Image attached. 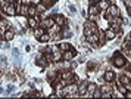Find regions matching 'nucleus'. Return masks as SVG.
I'll return each mask as SVG.
<instances>
[{"instance_id": "obj_29", "label": "nucleus", "mask_w": 131, "mask_h": 99, "mask_svg": "<svg viewBox=\"0 0 131 99\" xmlns=\"http://www.w3.org/2000/svg\"><path fill=\"white\" fill-rule=\"evenodd\" d=\"M124 3L127 7H131V0H124Z\"/></svg>"}, {"instance_id": "obj_25", "label": "nucleus", "mask_w": 131, "mask_h": 99, "mask_svg": "<svg viewBox=\"0 0 131 99\" xmlns=\"http://www.w3.org/2000/svg\"><path fill=\"white\" fill-rule=\"evenodd\" d=\"M93 98H102V90L96 89V90H94V93H93Z\"/></svg>"}, {"instance_id": "obj_15", "label": "nucleus", "mask_w": 131, "mask_h": 99, "mask_svg": "<svg viewBox=\"0 0 131 99\" xmlns=\"http://www.w3.org/2000/svg\"><path fill=\"white\" fill-rule=\"evenodd\" d=\"M96 84L94 83H89V86H87V95H89L90 98H93V93H94V90H96Z\"/></svg>"}, {"instance_id": "obj_22", "label": "nucleus", "mask_w": 131, "mask_h": 99, "mask_svg": "<svg viewBox=\"0 0 131 99\" xmlns=\"http://www.w3.org/2000/svg\"><path fill=\"white\" fill-rule=\"evenodd\" d=\"M36 15H37L36 5H30V9H28V16H36Z\"/></svg>"}, {"instance_id": "obj_24", "label": "nucleus", "mask_w": 131, "mask_h": 99, "mask_svg": "<svg viewBox=\"0 0 131 99\" xmlns=\"http://www.w3.org/2000/svg\"><path fill=\"white\" fill-rule=\"evenodd\" d=\"M54 2H58V0H41V3H43V5H46L47 7H50Z\"/></svg>"}, {"instance_id": "obj_7", "label": "nucleus", "mask_w": 131, "mask_h": 99, "mask_svg": "<svg viewBox=\"0 0 131 99\" xmlns=\"http://www.w3.org/2000/svg\"><path fill=\"white\" fill-rule=\"evenodd\" d=\"M38 22H40V16L36 15V16H28V25L31 27V30H34L38 27Z\"/></svg>"}, {"instance_id": "obj_2", "label": "nucleus", "mask_w": 131, "mask_h": 99, "mask_svg": "<svg viewBox=\"0 0 131 99\" xmlns=\"http://www.w3.org/2000/svg\"><path fill=\"white\" fill-rule=\"evenodd\" d=\"M112 62L116 68H122V67H125V64H127V59H125V56H122L119 52H116L115 56H113V59H112Z\"/></svg>"}, {"instance_id": "obj_30", "label": "nucleus", "mask_w": 131, "mask_h": 99, "mask_svg": "<svg viewBox=\"0 0 131 99\" xmlns=\"http://www.w3.org/2000/svg\"><path fill=\"white\" fill-rule=\"evenodd\" d=\"M124 76H127V77H128V78L131 80V71H130V70H128V71H125V74H124Z\"/></svg>"}, {"instance_id": "obj_33", "label": "nucleus", "mask_w": 131, "mask_h": 99, "mask_svg": "<svg viewBox=\"0 0 131 99\" xmlns=\"http://www.w3.org/2000/svg\"><path fill=\"white\" fill-rule=\"evenodd\" d=\"M128 13H130V15H131V7H128Z\"/></svg>"}, {"instance_id": "obj_20", "label": "nucleus", "mask_w": 131, "mask_h": 99, "mask_svg": "<svg viewBox=\"0 0 131 99\" xmlns=\"http://www.w3.org/2000/svg\"><path fill=\"white\" fill-rule=\"evenodd\" d=\"M69 49H72V46L69 44V43H60L59 44V50L60 52H66V50H69Z\"/></svg>"}, {"instance_id": "obj_26", "label": "nucleus", "mask_w": 131, "mask_h": 99, "mask_svg": "<svg viewBox=\"0 0 131 99\" xmlns=\"http://www.w3.org/2000/svg\"><path fill=\"white\" fill-rule=\"evenodd\" d=\"M87 18H89V21H93V22H94L96 19H97V18H99V15H87Z\"/></svg>"}, {"instance_id": "obj_4", "label": "nucleus", "mask_w": 131, "mask_h": 99, "mask_svg": "<svg viewBox=\"0 0 131 99\" xmlns=\"http://www.w3.org/2000/svg\"><path fill=\"white\" fill-rule=\"evenodd\" d=\"M106 12L111 15L112 18H116V16H121V12H119V7L115 5H111L109 7L106 9Z\"/></svg>"}, {"instance_id": "obj_13", "label": "nucleus", "mask_w": 131, "mask_h": 99, "mask_svg": "<svg viewBox=\"0 0 131 99\" xmlns=\"http://www.w3.org/2000/svg\"><path fill=\"white\" fill-rule=\"evenodd\" d=\"M13 37H15V33H13L12 30H6V31L3 33V39H5L6 41H10Z\"/></svg>"}, {"instance_id": "obj_6", "label": "nucleus", "mask_w": 131, "mask_h": 99, "mask_svg": "<svg viewBox=\"0 0 131 99\" xmlns=\"http://www.w3.org/2000/svg\"><path fill=\"white\" fill-rule=\"evenodd\" d=\"M85 39H87V41H89V43H91V46H94V47L99 46V33L90 34V35H87Z\"/></svg>"}, {"instance_id": "obj_28", "label": "nucleus", "mask_w": 131, "mask_h": 99, "mask_svg": "<svg viewBox=\"0 0 131 99\" xmlns=\"http://www.w3.org/2000/svg\"><path fill=\"white\" fill-rule=\"evenodd\" d=\"M100 90H102V93H103V92H111V87H109V86H103Z\"/></svg>"}, {"instance_id": "obj_18", "label": "nucleus", "mask_w": 131, "mask_h": 99, "mask_svg": "<svg viewBox=\"0 0 131 99\" xmlns=\"http://www.w3.org/2000/svg\"><path fill=\"white\" fill-rule=\"evenodd\" d=\"M36 7H37V13H44V12L47 11V6L43 5L41 2H40V3H37Z\"/></svg>"}, {"instance_id": "obj_11", "label": "nucleus", "mask_w": 131, "mask_h": 99, "mask_svg": "<svg viewBox=\"0 0 131 99\" xmlns=\"http://www.w3.org/2000/svg\"><path fill=\"white\" fill-rule=\"evenodd\" d=\"M97 6H99L100 11H106L107 7L111 6V2H109V0H100V2L97 3Z\"/></svg>"}, {"instance_id": "obj_17", "label": "nucleus", "mask_w": 131, "mask_h": 99, "mask_svg": "<svg viewBox=\"0 0 131 99\" xmlns=\"http://www.w3.org/2000/svg\"><path fill=\"white\" fill-rule=\"evenodd\" d=\"M37 65H40V67H46V65H47V58H46V55L38 56V59H37Z\"/></svg>"}, {"instance_id": "obj_27", "label": "nucleus", "mask_w": 131, "mask_h": 99, "mask_svg": "<svg viewBox=\"0 0 131 99\" xmlns=\"http://www.w3.org/2000/svg\"><path fill=\"white\" fill-rule=\"evenodd\" d=\"M62 35H63V37H68V39H69V37H72V33L69 31V30H68V31H63V33H62Z\"/></svg>"}, {"instance_id": "obj_14", "label": "nucleus", "mask_w": 131, "mask_h": 99, "mask_svg": "<svg viewBox=\"0 0 131 99\" xmlns=\"http://www.w3.org/2000/svg\"><path fill=\"white\" fill-rule=\"evenodd\" d=\"M89 13L90 15H100V9L97 5H91L89 7Z\"/></svg>"}, {"instance_id": "obj_31", "label": "nucleus", "mask_w": 131, "mask_h": 99, "mask_svg": "<svg viewBox=\"0 0 131 99\" xmlns=\"http://www.w3.org/2000/svg\"><path fill=\"white\" fill-rule=\"evenodd\" d=\"M127 41H131V34L128 35V37H127Z\"/></svg>"}, {"instance_id": "obj_10", "label": "nucleus", "mask_w": 131, "mask_h": 99, "mask_svg": "<svg viewBox=\"0 0 131 99\" xmlns=\"http://www.w3.org/2000/svg\"><path fill=\"white\" fill-rule=\"evenodd\" d=\"M103 78H105V82L106 83H112L113 80H115V73L111 71V70H107L106 73H105V77H103Z\"/></svg>"}, {"instance_id": "obj_19", "label": "nucleus", "mask_w": 131, "mask_h": 99, "mask_svg": "<svg viewBox=\"0 0 131 99\" xmlns=\"http://www.w3.org/2000/svg\"><path fill=\"white\" fill-rule=\"evenodd\" d=\"M107 41V39H106V34H105V31H99V44H105Z\"/></svg>"}, {"instance_id": "obj_23", "label": "nucleus", "mask_w": 131, "mask_h": 99, "mask_svg": "<svg viewBox=\"0 0 131 99\" xmlns=\"http://www.w3.org/2000/svg\"><path fill=\"white\" fill-rule=\"evenodd\" d=\"M119 82L122 83V84H125V86H127L128 83H131V80H130V78H128L127 76H121V77H119Z\"/></svg>"}, {"instance_id": "obj_34", "label": "nucleus", "mask_w": 131, "mask_h": 99, "mask_svg": "<svg viewBox=\"0 0 131 99\" xmlns=\"http://www.w3.org/2000/svg\"><path fill=\"white\" fill-rule=\"evenodd\" d=\"M0 76H2V71H0Z\"/></svg>"}, {"instance_id": "obj_12", "label": "nucleus", "mask_w": 131, "mask_h": 99, "mask_svg": "<svg viewBox=\"0 0 131 99\" xmlns=\"http://www.w3.org/2000/svg\"><path fill=\"white\" fill-rule=\"evenodd\" d=\"M105 34H106L107 40H115V39H116V33H115L112 28H107L106 31H105Z\"/></svg>"}, {"instance_id": "obj_9", "label": "nucleus", "mask_w": 131, "mask_h": 99, "mask_svg": "<svg viewBox=\"0 0 131 99\" xmlns=\"http://www.w3.org/2000/svg\"><path fill=\"white\" fill-rule=\"evenodd\" d=\"M74 56H75V50L74 49H69V50L62 53V59L63 61H71V59H74Z\"/></svg>"}, {"instance_id": "obj_16", "label": "nucleus", "mask_w": 131, "mask_h": 99, "mask_svg": "<svg viewBox=\"0 0 131 99\" xmlns=\"http://www.w3.org/2000/svg\"><path fill=\"white\" fill-rule=\"evenodd\" d=\"M44 31H46V30L41 28V27H37V28H34V37L38 40V39H40L43 34H44Z\"/></svg>"}, {"instance_id": "obj_21", "label": "nucleus", "mask_w": 131, "mask_h": 99, "mask_svg": "<svg viewBox=\"0 0 131 99\" xmlns=\"http://www.w3.org/2000/svg\"><path fill=\"white\" fill-rule=\"evenodd\" d=\"M38 40L41 41V43H47V41L52 40V35L49 34V33H44V34H43L41 37H40V39H38Z\"/></svg>"}, {"instance_id": "obj_1", "label": "nucleus", "mask_w": 131, "mask_h": 99, "mask_svg": "<svg viewBox=\"0 0 131 99\" xmlns=\"http://www.w3.org/2000/svg\"><path fill=\"white\" fill-rule=\"evenodd\" d=\"M94 33H99V28H97L96 22H93V21H87V22L84 24V35L87 37V35L94 34Z\"/></svg>"}, {"instance_id": "obj_32", "label": "nucleus", "mask_w": 131, "mask_h": 99, "mask_svg": "<svg viewBox=\"0 0 131 99\" xmlns=\"http://www.w3.org/2000/svg\"><path fill=\"white\" fill-rule=\"evenodd\" d=\"M2 18H3V12L0 11V19H2Z\"/></svg>"}, {"instance_id": "obj_5", "label": "nucleus", "mask_w": 131, "mask_h": 99, "mask_svg": "<svg viewBox=\"0 0 131 99\" xmlns=\"http://www.w3.org/2000/svg\"><path fill=\"white\" fill-rule=\"evenodd\" d=\"M89 83L90 82H80V84H78V90H77V93L78 96H83V95L87 93V86H89Z\"/></svg>"}, {"instance_id": "obj_3", "label": "nucleus", "mask_w": 131, "mask_h": 99, "mask_svg": "<svg viewBox=\"0 0 131 99\" xmlns=\"http://www.w3.org/2000/svg\"><path fill=\"white\" fill-rule=\"evenodd\" d=\"M53 24H54V18H53V16H50V18H46V19L40 21V22H38V27H41V28L47 30V28H50Z\"/></svg>"}, {"instance_id": "obj_8", "label": "nucleus", "mask_w": 131, "mask_h": 99, "mask_svg": "<svg viewBox=\"0 0 131 99\" xmlns=\"http://www.w3.org/2000/svg\"><path fill=\"white\" fill-rule=\"evenodd\" d=\"M54 22L58 24V25H60V27H63V25H66V24H68V21H66V18L63 16V15H59V13H58V15H54Z\"/></svg>"}]
</instances>
